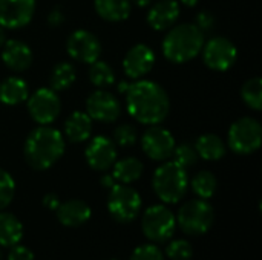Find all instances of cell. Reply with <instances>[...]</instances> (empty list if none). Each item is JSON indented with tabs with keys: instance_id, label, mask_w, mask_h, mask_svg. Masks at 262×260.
Listing matches in <instances>:
<instances>
[{
	"instance_id": "cell-29",
	"label": "cell",
	"mask_w": 262,
	"mask_h": 260,
	"mask_svg": "<svg viewBox=\"0 0 262 260\" xmlns=\"http://www.w3.org/2000/svg\"><path fill=\"white\" fill-rule=\"evenodd\" d=\"M241 97L244 103L253 109V110H261L262 107V81L259 77L250 78L244 83L241 89Z\"/></svg>"
},
{
	"instance_id": "cell-42",
	"label": "cell",
	"mask_w": 262,
	"mask_h": 260,
	"mask_svg": "<svg viewBox=\"0 0 262 260\" xmlns=\"http://www.w3.org/2000/svg\"><path fill=\"white\" fill-rule=\"evenodd\" d=\"M129 86H130L129 83L123 81V83H120V87H118V90H120V92H124V93H126V92H127V89H129Z\"/></svg>"
},
{
	"instance_id": "cell-36",
	"label": "cell",
	"mask_w": 262,
	"mask_h": 260,
	"mask_svg": "<svg viewBox=\"0 0 262 260\" xmlns=\"http://www.w3.org/2000/svg\"><path fill=\"white\" fill-rule=\"evenodd\" d=\"M8 260H34V253L23 247V245H14L11 247L9 253H8Z\"/></svg>"
},
{
	"instance_id": "cell-31",
	"label": "cell",
	"mask_w": 262,
	"mask_h": 260,
	"mask_svg": "<svg viewBox=\"0 0 262 260\" xmlns=\"http://www.w3.org/2000/svg\"><path fill=\"white\" fill-rule=\"evenodd\" d=\"M166 254L170 260H190L193 256V247L189 241L177 239L167 245Z\"/></svg>"
},
{
	"instance_id": "cell-21",
	"label": "cell",
	"mask_w": 262,
	"mask_h": 260,
	"mask_svg": "<svg viewBox=\"0 0 262 260\" xmlns=\"http://www.w3.org/2000/svg\"><path fill=\"white\" fill-rule=\"evenodd\" d=\"M29 87L25 80L18 77H9L0 83V103L8 106H15L28 100Z\"/></svg>"
},
{
	"instance_id": "cell-15",
	"label": "cell",
	"mask_w": 262,
	"mask_h": 260,
	"mask_svg": "<svg viewBox=\"0 0 262 260\" xmlns=\"http://www.w3.org/2000/svg\"><path fill=\"white\" fill-rule=\"evenodd\" d=\"M88 166L97 172H106L109 170L115 161H117V149L115 143L109 139L107 136L98 135L91 139L89 146L84 152Z\"/></svg>"
},
{
	"instance_id": "cell-25",
	"label": "cell",
	"mask_w": 262,
	"mask_h": 260,
	"mask_svg": "<svg viewBox=\"0 0 262 260\" xmlns=\"http://www.w3.org/2000/svg\"><path fill=\"white\" fill-rule=\"evenodd\" d=\"M114 172L112 176L117 182L120 184H132L137 179H140V176L143 175V164L140 159L137 158H124L118 162H115L114 166Z\"/></svg>"
},
{
	"instance_id": "cell-38",
	"label": "cell",
	"mask_w": 262,
	"mask_h": 260,
	"mask_svg": "<svg viewBox=\"0 0 262 260\" xmlns=\"http://www.w3.org/2000/svg\"><path fill=\"white\" fill-rule=\"evenodd\" d=\"M61 202H60V199H58V196L55 195V193H48L45 198H43V205L48 208V210H57L58 208V205H60Z\"/></svg>"
},
{
	"instance_id": "cell-7",
	"label": "cell",
	"mask_w": 262,
	"mask_h": 260,
	"mask_svg": "<svg viewBox=\"0 0 262 260\" xmlns=\"http://www.w3.org/2000/svg\"><path fill=\"white\" fill-rule=\"evenodd\" d=\"M229 147L239 155H250L261 147L262 127L258 120L244 116L229 129Z\"/></svg>"
},
{
	"instance_id": "cell-14",
	"label": "cell",
	"mask_w": 262,
	"mask_h": 260,
	"mask_svg": "<svg viewBox=\"0 0 262 260\" xmlns=\"http://www.w3.org/2000/svg\"><path fill=\"white\" fill-rule=\"evenodd\" d=\"M35 12V0H0V26L17 29L26 26Z\"/></svg>"
},
{
	"instance_id": "cell-1",
	"label": "cell",
	"mask_w": 262,
	"mask_h": 260,
	"mask_svg": "<svg viewBox=\"0 0 262 260\" xmlns=\"http://www.w3.org/2000/svg\"><path fill=\"white\" fill-rule=\"evenodd\" d=\"M126 106L130 116L146 126L160 124L170 110L167 92L160 84L149 80H141L129 86Z\"/></svg>"
},
{
	"instance_id": "cell-20",
	"label": "cell",
	"mask_w": 262,
	"mask_h": 260,
	"mask_svg": "<svg viewBox=\"0 0 262 260\" xmlns=\"http://www.w3.org/2000/svg\"><path fill=\"white\" fill-rule=\"evenodd\" d=\"M92 132V120L86 112H72L64 123V135L71 143H83L89 139Z\"/></svg>"
},
{
	"instance_id": "cell-13",
	"label": "cell",
	"mask_w": 262,
	"mask_h": 260,
	"mask_svg": "<svg viewBox=\"0 0 262 260\" xmlns=\"http://www.w3.org/2000/svg\"><path fill=\"white\" fill-rule=\"evenodd\" d=\"M121 112L120 101L107 90H95L86 100V113L91 120L101 123H114Z\"/></svg>"
},
{
	"instance_id": "cell-9",
	"label": "cell",
	"mask_w": 262,
	"mask_h": 260,
	"mask_svg": "<svg viewBox=\"0 0 262 260\" xmlns=\"http://www.w3.org/2000/svg\"><path fill=\"white\" fill-rule=\"evenodd\" d=\"M28 110H29L31 118L37 124L48 126L54 120H57V116L61 110V103H60V98L55 90L41 87L29 97Z\"/></svg>"
},
{
	"instance_id": "cell-18",
	"label": "cell",
	"mask_w": 262,
	"mask_h": 260,
	"mask_svg": "<svg viewBox=\"0 0 262 260\" xmlns=\"http://www.w3.org/2000/svg\"><path fill=\"white\" fill-rule=\"evenodd\" d=\"M180 17V5L175 0H160L147 12V23L155 31L172 28Z\"/></svg>"
},
{
	"instance_id": "cell-37",
	"label": "cell",
	"mask_w": 262,
	"mask_h": 260,
	"mask_svg": "<svg viewBox=\"0 0 262 260\" xmlns=\"http://www.w3.org/2000/svg\"><path fill=\"white\" fill-rule=\"evenodd\" d=\"M63 21H64V15H63V12H61L58 8H55V9H52V11L49 12V15H48V23H49V26L57 28V26H60Z\"/></svg>"
},
{
	"instance_id": "cell-3",
	"label": "cell",
	"mask_w": 262,
	"mask_h": 260,
	"mask_svg": "<svg viewBox=\"0 0 262 260\" xmlns=\"http://www.w3.org/2000/svg\"><path fill=\"white\" fill-rule=\"evenodd\" d=\"M204 46V32L196 25L183 23L173 26L163 40V54L172 63L193 60Z\"/></svg>"
},
{
	"instance_id": "cell-2",
	"label": "cell",
	"mask_w": 262,
	"mask_h": 260,
	"mask_svg": "<svg viewBox=\"0 0 262 260\" xmlns=\"http://www.w3.org/2000/svg\"><path fill=\"white\" fill-rule=\"evenodd\" d=\"M64 152V139L57 129L40 126L34 129L25 141V159L34 170H48Z\"/></svg>"
},
{
	"instance_id": "cell-16",
	"label": "cell",
	"mask_w": 262,
	"mask_h": 260,
	"mask_svg": "<svg viewBox=\"0 0 262 260\" xmlns=\"http://www.w3.org/2000/svg\"><path fill=\"white\" fill-rule=\"evenodd\" d=\"M154 63H155L154 51L147 44L140 43L127 51L123 60V69L129 78L137 80L149 74L154 67Z\"/></svg>"
},
{
	"instance_id": "cell-4",
	"label": "cell",
	"mask_w": 262,
	"mask_h": 260,
	"mask_svg": "<svg viewBox=\"0 0 262 260\" xmlns=\"http://www.w3.org/2000/svg\"><path fill=\"white\" fill-rule=\"evenodd\" d=\"M152 187H154L155 195L164 204L180 202L184 198L187 187H189L186 169L178 166L175 161L164 162L155 170Z\"/></svg>"
},
{
	"instance_id": "cell-39",
	"label": "cell",
	"mask_w": 262,
	"mask_h": 260,
	"mask_svg": "<svg viewBox=\"0 0 262 260\" xmlns=\"http://www.w3.org/2000/svg\"><path fill=\"white\" fill-rule=\"evenodd\" d=\"M100 182H101V185H103L104 188H109V190L117 184V181L114 179V176H112V175H104V176L101 178V181H100Z\"/></svg>"
},
{
	"instance_id": "cell-19",
	"label": "cell",
	"mask_w": 262,
	"mask_h": 260,
	"mask_svg": "<svg viewBox=\"0 0 262 260\" xmlns=\"http://www.w3.org/2000/svg\"><path fill=\"white\" fill-rule=\"evenodd\" d=\"M57 211V219L61 225L64 227H80L86 224L91 219V207L80 199H71L68 202H63L58 205Z\"/></svg>"
},
{
	"instance_id": "cell-6",
	"label": "cell",
	"mask_w": 262,
	"mask_h": 260,
	"mask_svg": "<svg viewBox=\"0 0 262 260\" xmlns=\"http://www.w3.org/2000/svg\"><path fill=\"white\" fill-rule=\"evenodd\" d=\"M109 215L120 224H129L137 219L141 210V196L126 184H115L107 198Z\"/></svg>"
},
{
	"instance_id": "cell-24",
	"label": "cell",
	"mask_w": 262,
	"mask_h": 260,
	"mask_svg": "<svg viewBox=\"0 0 262 260\" xmlns=\"http://www.w3.org/2000/svg\"><path fill=\"white\" fill-rule=\"evenodd\" d=\"M23 238L21 222L11 213H0V247L11 248Z\"/></svg>"
},
{
	"instance_id": "cell-23",
	"label": "cell",
	"mask_w": 262,
	"mask_h": 260,
	"mask_svg": "<svg viewBox=\"0 0 262 260\" xmlns=\"http://www.w3.org/2000/svg\"><path fill=\"white\" fill-rule=\"evenodd\" d=\"M130 0H95V11L107 21H123L130 14Z\"/></svg>"
},
{
	"instance_id": "cell-32",
	"label": "cell",
	"mask_w": 262,
	"mask_h": 260,
	"mask_svg": "<svg viewBox=\"0 0 262 260\" xmlns=\"http://www.w3.org/2000/svg\"><path fill=\"white\" fill-rule=\"evenodd\" d=\"M15 193V182L12 176L0 169V211L5 210L14 199Z\"/></svg>"
},
{
	"instance_id": "cell-35",
	"label": "cell",
	"mask_w": 262,
	"mask_h": 260,
	"mask_svg": "<svg viewBox=\"0 0 262 260\" xmlns=\"http://www.w3.org/2000/svg\"><path fill=\"white\" fill-rule=\"evenodd\" d=\"M195 25L198 26V29H200L201 32L212 31V29L215 28V17H213L209 11H201V12H198V15H196Z\"/></svg>"
},
{
	"instance_id": "cell-33",
	"label": "cell",
	"mask_w": 262,
	"mask_h": 260,
	"mask_svg": "<svg viewBox=\"0 0 262 260\" xmlns=\"http://www.w3.org/2000/svg\"><path fill=\"white\" fill-rule=\"evenodd\" d=\"M137 129L132 124H120L114 130V141L121 147H130L137 143Z\"/></svg>"
},
{
	"instance_id": "cell-8",
	"label": "cell",
	"mask_w": 262,
	"mask_h": 260,
	"mask_svg": "<svg viewBox=\"0 0 262 260\" xmlns=\"http://www.w3.org/2000/svg\"><path fill=\"white\" fill-rule=\"evenodd\" d=\"M141 228L149 241L155 244H161L173 236L177 228V219L175 215L167 207L152 205L143 215Z\"/></svg>"
},
{
	"instance_id": "cell-43",
	"label": "cell",
	"mask_w": 262,
	"mask_h": 260,
	"mask_svg": "<svg viewBox=\"0 0 262 260\" xmlns=\"http://www.w3.org/2000/svg\"><path fill=\"white\" fill-rule=\"evenodd\" d=\"M183 2V5H186V6H195L196 3H198V0H181Z\"/></svg>"
},
{
	"instance_id": "cell-40",
	"label": "cell",
	"mask_w": 262,
	"mask_h": 260,
	"mask_svg": "<svg viewBox=\"0 0 262 260\" xmlns=\"http://www.w3.org/2000/svg\"><path fill=\"white\" fill-rule=\"evenodd\" d=\"M150 2L152 0H130V3H134V5H137V6H147V5H150Z\"/></svg>"
},
{
	"instance_id": "cell-10",
	"label": "cell",
	"mask_w": 262,
	"mask_h": 260,
	"mask_svg": "<svg viewBox=\"0 0 262 260\" xmlns=\"http://www.w3.org/2000/svg\"><path fill=\"white\" fill-rule=\"evenodd\" d=\"M203 48V58L206 66L218 72L229 70L238 58L236 46L224 37H213Z\"/></svg>"
},
{
	"instance_id": "cell-22",
	"label": "cell",
	"mask_w": 262,
	"mask_h": 260,
	"mask_svg": "<svg viewBox=\"0 0 262 260\" xmlns=\"http://www.w3.org/2000/svg\"><path fill=\"white\" fill-rule=\"evenodd\" d=\"M195 150L198 156L206 161H220L226 155V144L218 135L206 133L196 139Z\"/></svg>"
},
{
	"instance_id": "cell-41",
	"label": "cell",
	"mask_w": 262,
	"mask_h": 260,
	"mask_svg": "<svg viewBox=\"0 0 262 260\" xmlns=\"http://www.w3.org/2000/svg\"><path fill=\"white\" fill-rule=\"evenodd\" d=\"M5 41H6V32H5V28L0 26V48L5 44Z\"/></svg>"
},
{
	"instance_id": "cell-11",
	"label": "cell",
	"mask_w": 262,
	"mask_h": 260,
	"mask_svg": "<svg viewBox=\"0 0 262 260\" xmlns=\"http://www.w3.org/2000/svg\"><path fill=\"white\" fill-rule=\"evenodd\" d=\"M143 152L154 161H167L172 158L175 149V139L172 133L160 126H152L141 138Z\"/></svg>"
},
{
	"instance_id": "cell-27",
	"label": "cell",
	"mask_w": 262,
	"mask_h": 260,
	"mask_svg": "<svg viewBox=\"0 0 262 260\" xmlns=\"http://www.w3.org/2000/svg\"><path fill=\"white\" fill-rule=\"evenodd\" d=\"M190 185H192L193 193L200 199H209L215 195L216 187H218V181H216L213 173L204 170V172H200L193 176Z\"/></svg>"
},
{
	"instance_id": "cell-26",
	"label": "cell",
	"mask_w": 262,
	"mask_h": 260,
	"mask_svg": "<svg viewBox=\"0 0 262 260\" xmlns=\"http://www.w3.org/2000/svg\"><path fill=\"white\" fill-rule=\"evenodd\" d=\"M74 81H75V69L71 63L61 61L52 69L51 80H49L52 90L58 92V90L69 89Z\"/></svg>"
},
{
	"instance_id": "cell-28",
	"label": "cell",
	"mask_w": 262,
	"mask_h": 260,
	"mask_svg": "<svg viewBox=\"0 0 262 260\" xmlns=\"http://www.w3.org/2000/svg\"><path fill=\"white\" fill-rule=\"evenodd\" d=\"M89 80L97 87H109L115 83V74L106 61L97 60L91 63Z\"/></svg>"
},
{
	"instance_id": "cell-44",
	"label": "cell",
	"mask_w": 262,
	"mask_h": 260,
	"mask_svg": "<svg viewBox=\"0 0 262 260\" xmlns=\"http://www.w3.org/2000/svg\"><path fill=\"white\" fill-rule=\"evenodd\" d=\"M0 260H2V250H0Z\"/></svg>"
},
{
	"instance_id": "cell-5",
	"label": "cell",
	"mask_w": 262,
	"mask_h": 260,
	"mask_svg": "<svg viewBox=\"0 0 262 260\" xmlns=\"http://www.w3.org/2000/svg\"><path fill=\"white\" fill-rule=\"evenodd\" d=\"M178 225L189 236H201L207 233L215 221L213 207L206 199H193L186 202L178 211Z\"/></svg>"
},
{
	"instance_id": "cell-45",
	"label": "cell",
	"mask_w": 262,
	"mask_h": 260,
	"mask_svg": "<svg viewBox=\"0 0 262 260\" xmlns=\"http://www.w3.org/2000/svg\"><path fill=\"white\" fill-rule=\"evenodd\" d=\"M112 260H115V259H112Z\"/></svg>"
},
{
	"instance_id": "cell-30",
	"label": "cell",
	"mask_w": 262,
	"mask_h": 260,
	"mask_svg": "<svg viewBox=\"0 0 262 260\" xmlns=\"http://www.w3.org/2000/svg\"><path fill=\"white\" fill-rule=\"evenodd\" d=\"M172 158L183 169H189V167H192V166L196 164V161H198L200 156H198V153L195 150V146L184 143V144L175 146L173 153H172Z\"/></svg>"
},
{
	"instance_id": "cell-12",
	"label": "cell",
	"mask_w": 262,
	"mask_h": 260,
	"mask_svg": "<svg viewBox=\"0 0 262 260\" xmlns=\"http://www.w3.org/2000/svg\"><path fill=\"white\" fill-rule=\"evenodd\" d=\"M66 49H68V54L74 60H77L80 63L91 64L100 58L101 43L89 31L80 29V31H75L69 35L68 43H66Z\"/></svg>"
},
{
	"instance_id": "cell-17",
	"label": "cell",
	"mask_w": 262,
	"mask_h": 260,
	"mask_svg": "<svg viewBox=\"0 0 262 260\" xmlns=\"http://www.w3.org/2000/svg\"><path fill=\"white\" fill-rule=\"evenodd\" d=\"M2 60L14 72H23L32 64L31 48L18 40H6L2 46Z\"/></svg>"
},
{
	"instance_id": "cell-34",
	"label": "cell",
	"mask_w": 262,
	"mask_h": 260,
	"mask_svg": "<svg viewBox=\"0 0 262 260\" xmlns=\"http://www.w3.org/2000/svg\"><path fill=\"white\" fill-rule=\"evenodd\" d=\"M129 260H164V254L157 245L146 244V245L137 247Z\"/></svg>"
}]
</instances>
